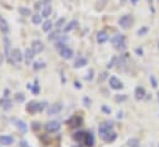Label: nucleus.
<instances>
[{
	"label": "nucleus",
	"instance_id": "13",
	"mask_svg": "<svg viewBox=\"0 0 159 147\" xmlns=\"http://www.w3.org/2000/svg\"><path fill=\"white\" fill-rule=\"evenodd\" d=\"M14 143V137L10 136V135H2L0 136V145H4V146H9V145H12Z\"/></svg>",
	"mask_w": 159,
	"mask_h": 147
},
{
	"label": "nucleus",
	"instance_id": "44",
	"mask_svg": "<svg viewBox=\"0 0 159 147\" xmlns=\"http://www.w3.org/2000/svg\"><path fill=\"white\" fill-rule=\"evenodd\" d=\"M75 86H76L77 89H80V88H81L82 85H80V83H78V82H75Z\"/></svg>",
	"mask_w": 159,
	"mask_h": 147
},
{
	"label": "nucleus",
	"instance_id": "32",
	"mask_svg": "<svg viewBox=\"0 0 159 147\" xmlns=\"http://www.w3.org/2000/svg\"><path fill=\"white\" fill-rule=\"evenodd\" d=\"M46 106H47V101H41V103H39V112H42L45 109H46Z\"/></svg>",
	"mask_w": 159,
	"mask_h": 147
},
{
	"label": "nucleus",
	"instance_id": "12",
	"mask_svg": "<svg viewBox=\"0 0 159 147\" xmlns=\"http://www.w3.org/2000/svg\"><path fill=\"white\" fill-rule=\"evenodd\" d=\"M82 121H83V120H82L81 116L75 115V116H72V117L68 120V125H70L71 127H78V126H81Z\"/></svg>",
	"mask_w": 159,
	"mask_h": 147
},
{
	"label": "nucleus",
	"instance_id": "33",
	"mask_svg": "<svg viewBox=\"0 0 159 147\" xmlns=\"http://www.w3.org/2000/svg\"><path fill=\"white\" fill-rule=\"evenodd\" d=\"M148 30H149V28H148L147 26H144V27L139 28V30L137 31V33H138V36H143L144 33H147V32H148Z\"/></svg>",
	"mask_w": 159,
	"mask_h": 147
},
{
	"label": "nucleus",
	"instance_id": "5",
	"mask_svg": "<svg viewBox=\"0 0 159 147\" xmlns=\"http://www.w3.org/2000/svg\"><path fill=\"white\" fill-rule=\"evenodd\" d=\"M118 23H119V26L122 27V28H124V30H127V28H129L130 26H132V23H133V17H132V15H123L119 20H118Z\"/></svg>",
	"mask_w": 159,
	"mask_h": 147
},
{
	"label": "nucleus",
	"instance_id": "17",
	"mask_svg": "<svg viewBox=\"0 0 159 147\" xmlns=\"http://www.w3.org/2000/svg\"><path fill=\"white\" fill-rule=\"evenodd\" d=\"M84 65H87V58H84V57H78L75 61V63H73V67L75 68H82Z\"/></svg>",
	"mask_w": 159,
	"mask_h": 147
},
{
	"label": "nucleus",
	"instance_id": "45",
	"mask_svg": "<svg viewBox=\"0 0 159 147\" xmlns=\"http://www.w3.org/2000/svg\"><path fill=\"white\" fill-rule=\"evenodd\" d=\"M83 100H84V103H86V106H88V104H89V101H88V99H87V98H84Z\"/></svg>",
	"mask_w": 159,
	"mask_h": 147
},
{
	"label": "nucleus",
	"instance_id": "26",
	"mask_svg": "<svg viewBox=\"0 0 159 147\" xmlns=\"http://www.w3.org/2000/svg\"><path fill=\"white\" fill-rule=\"evenodd\" d=\"M31 21L34 25H40L41 21H42V15H39V14H35L31 16Z\"/></svg>",
	"mask_w": 159,
	"mask_h": 147
},
{
	"label": "nucleus",
	"instance_id": "23",
	"mask_svg": "<svg viewBox=\"0 0 159 147\" xmlns=\"http://www.w3.org/2000/svg\"><path fill=\"white\" fill-rule=\"evenodd\" d=\"M4 48H5V56L6 57H10V40L6 37V36H4Z\"/></svg>",
	"mask_w": 159,
	"mask_h": 147
},
{
	"label": "nucleus",
	"instance_id": "8",
	"mask_svg": "<svg viewBox=\"0 0 159 147\" xmlns=\"http://www.w3.org/2000/svg\"><path fill=\"white\" fill-rule=\"evenodd\" d=\"M61 110H62V104H61V103H55V104H52V105L48 106L47 114H48V115H56V114H58Z\"/></svg>",
	"mask_w": 159,
	"mask_h": 147
},
{
	"label": "nucleus",
	"instance_id": "48",
	"mask_svg": "<svg viewBox=\"0 0 159 147\" xmlns=\"http://www.w3.org/2000/svg\"><path fill=\"white\" fill-rule=\"evenodd\" d=\"M2 59H4V57H2V54H0V62L2 63Z\"/></svg>",
	"mask_w": 159,
	"mask_h": 147
},
{
	"label": "nucleus",
	"instance_id": "46",
	"mask_svg": "<svg viewBox=\"0 0 159 147\" xmlns=\"http://www.w3.org/2000/svg\"><path fill=\"white\" fill-rule=\"evenodd\" d=\"M102 109H103V110H104V111H106V112H111V110H109V109H107V107H106V106H103V107H102Z\"/></svg>",
	"mask_w": 159,
	"mask_h": 147
},
{
	"label": "nucleus",
	"instance_id": "4",
	"mask_svg": "<svg viewBox=\"0 0 159 147\" xmlns=\"http://www.w3.org/2000/svg\"><path fill=\"white\" fill-rule=\"evenodd\" d=\"M9 63H12V64H16V63H21L22 62V53L20 52L19 48H15L10 52V57L7 58Z\"/></svg>",
	"mask_w": 159,
	"mask_h": 147
},
{
	"label": "nucleus",
	"instance_id": "41",
	"mask_svg": "<svg viewBox=\"0 0 159 147\" xmlns=\"http://www.w3.org/2000/svg\"><path fill=\"white\" fill-rule=\"evenodd\" d=\"M92 78H93V70L91 69V70L88 72V74H87V77H86V79H87V80H89V79H92Z\"/></svg>",
	"mask_w": 159,
	"mask_h": 147
},
{
	"label": "nucleus",
	"instance_id": "22",
	"mask_svg": "<svg viewBox=\"0 0 159 147\" xmlns=\"http://www.w3.org/2000/svg\"><path fill=\"white\" fill-rule=\"evenodd\" d=\"M51 12H52V7H51V5H50V4H46V5L43 6V9H42L41 15H42V17H48V16L51 15Z\"/></svg>",
	"mask_w": 159,
	"mask_h": 147
},
{
	"label": "nucleus",
	"instance_id": "3",
	"mask_svg": "<svg viewBox=\"0 0 159 147\" xmlns=\"http://www.w3.org/2000/svg\"><path fill=\"white\" fill-rule=\"evenodd\" d=\"M111 42H112V44L114 46L116 49H119V51L125 49V37L123 35H119V33L118 35H114L112 37Z\"/></svg>",
	"mask_w": 159,
	"mask_h": 147
},
{
	"label": "nucleus",
	"instance_id": "42",
	"mask_svg": "<svg viewBox=\"0 0 159 147\" xmlns=\"http://www.w3.org/2000/svg\"><path fill=\"white\" fill-rule=\"evenodd\" d=\"M9 93H10L9 89H5V90H4V98H7V96H9Z\"/></svg>",
	"mask_w": 159,
	"mask_h": 147
},
{
	"label": "nucleus",
	"instance_id": "24",
	"mask_svg": "<svg viewBox=\"0 0 159 147\" xmlns=\"http://www.w3.org/2000/svg\"><path fill=\"white\" fill-rule=\"evenodd\" d=\"M52 27H53V23H52V21H50V20H46V21L42 23V31H43V32H50V31L52 30Z\"/></svg>",
	"mask_w": 159,
	"mask_h": 147
},
{
	"label": "nucleus",
	"instance_id": "18",
	"mask_svg": "<svg viewBox=\"0 0 159 147\" xmlns=\"http://www.w3.org/2000/svg\"><path fill=\"white\" fill-rule=\"evenodd\" d=\"M0 106L4 109V110H10L12 107V103L11 100H9L7 98H4V99H0Z\"/></svg>",
	"mask_w": 159,
	"mask_h": 147
},
{
	"label": "nucleus",
	"instance_id": "27",
	"mask_svg": "<svg viewBox=\"0 0 159 147\" xmlns=\"http://www.w3.org/2000/svg\"><path fill=\"white\" fill-rule=\"evenodd\" d=\"M31 93L34 94V95H37L39 93H40V85H39V82L37 80H35L34 82V84H32V86H31Z\"/></svg>",
	"mask_w": 159,
	"mask_h": 147
},
{
	"label": "nucleus",
	"instance_id": "19",
	"mask_svg": "<svg viewBox=\"0 0 159 147\" xmlns=\"http://www.w3.org/2000/svg\"><path fill=\"white\" fill-rule=\"evenodd\" d=\"M15 124H16V126H17V128H19V131L21 133H26L27 132V125L22 120H15Z\"/></svg>",
	"mask_w": 159,
	"mask_h": 147
},
{
	"label": "nucleus",
	"instance_id": "7",
	"mask_svg": "<svg viewBox=\"0 0 159 147\" xmlns=\"http://www.w3.org/2000/svg\"><path fill=\"white\" fill-rule=\"evenodd\" d=\"M109 85L114 90H120L123 88V83L117 78V77H111L109 78Z\"/></svg>",
	"mask_w": 159,
	"mask_h": 147
},
{
	"label": "nucleus",
	"instance_id": "28",
	"mask_svg": "<svg viewBox=\"0 0 159 147\" xmlns=\"http://www.w3.org/2000/svg\"><path fill=\"white\" fill-rule=\"evenodd\" d=\"M138 145H139V140L138 138H129L128 142H127L128 147H138Z\"/></svg>",
	"mask_w": 159,
	"mask_h": 147
},
{
	"label": "nucleus",
	"instance_id": "15",
	"mask_svg": "<svg viewBox=\"0 0 159 147\" xmlns=\"http://www.w3.org/2000/svg\"><path fill=\"white\" fill-rule=\"evenodd\" d=\"M0 31L2 32V33H9V31H10V27H9V23H7V21L0 15Z\"/></svg>",
	"mask_w": 159,
	"mask_h": 147
},
{
	"label": "nucleus",
	"instance_id": "29",
	"mask_svg": "<svg viewBox=\"0 0 159 147\" xmlns=\"http://www.w3.org/2000/svg\"><path fill=\"white\" fill-rule=\"evenodd\" d=\"M19 12L21 14V16H30L31 15V10L30 9H26V7H20L19 9Z\"/></svg>",
	"mask_w": 159,
	"mask_h": 147
},
{
	"label": "nucleus",
	"instance_id": "37",
	"mask_svg": "<svg viewBox=\"0 0 159 147\" xmlns=\"http://www.w3.org/2000/svg\"><path fill=\"white\" fill-rule=\"evenodd\" d=\"M116 61H117V57H113V58H112V61H109V63H108V65H107V68H112V67L114 65V63H116Z\"/></svg>",
	"mask_w": 159,
	"mask_h": 147
},
{
	"label": "nucleus",
	"instance_id": "21",
	"mask_svg": "<svg viewBox=\"0 0 159 147\" xmlns=\"http://www.w3.org/2000/svg\"><path fill=\"white\" fill-rule=\"evenodd\" d=\"M77 26H78V22H77L76 20H73V21L68 22V23L63 27V32H70V31H72L73 28H76Z\"/></svg>",
	"mask_w": 159,
	"mask_h": 147
},
{
	"label": "nucleus",
	"instance_id": "16",
	"mask_svg": "<svg viewBox=\"0 0 159 147\" xmlns=\"http://www.w3.org/2000/svg\"><path fill=\"white\" fill-rule=\"evenodd\" d=\"M84 136H86V132H84V131H78V132L73 133L72 138H73L76 142H78V143H83V141H84Z\"/></svg>",
	"mask_w": 159,
	"mask_h": 147
},
{
	"label": "nucleus",
	"instance_id": "38",
	"mask_svg": "<svg viewBox=\"0 0 159 147\" xmlns=\"http://www.w3.org/2000/svg\"><path fill=\"white\" fill-rule=\"evenodd\" d=\"M40 127H41L40 122H36V121H35V122H32V130H35V131H36V130H39Z\"/></svg>",
	"mask_w": 159,
	"mask_h": 147
},
{
	"label": "nucleus",
	"instance_id": "40",
	"mask_svg": "<svg viewBox=\"0 0 159 147\" xmlns=\"http://www.w3.org/2000/svg\"><path fill=\"white\" fill-rule=\"evenodd\" d=\"M20 147H30V146H29V143L25 140H21L20 141Z\"/></svg>",
	"mask_w": 159,
	"mask_h": 147
},
{
	"label": "nucleus",
	"instance_id": "43",
	"mask_svg": "<svg viewBox=\"0 0 159 147\" xmlns=\"http://www.w3.org/2000/svg\"><path fill=\"white\" fill-rule=\"evenodd\" d=\"M106 75H107V74H106V73H103V74H102V77H99V82H102V80L106 78Z\"/></svg>",
	"mask_w": 159,
	"mask_h": 147
},
{
	"label": "nucleus",
	"instance_id": "25",
	"mask_svg": "<svg viewBox=\"0 0 159 147\" xmlns=\"http://www.w3.org/2000/svg\"><path fill=\"white\" fill-rule=\"evenodd\" d=\"M35 54H36V53L34 52V49H32V48H27V49L25 51V57H26V61H27V62H30V61H31V59L35 57Z\"/></svg>",
	"mask_w": 159,
	"mask_h": 147
},
{
	"label": "nucleus",
	"instance_id": "39",
	"mask_svg": "<svg viewBox=\"0 0 159 147\" xmlns=\"http://www.w3.org/2000/svg\"><path fill=\"white\" fill-rule=\"evenodd\" d=\"M147 2H148V5H149V7H150V10H152V12H154L155 10H154V5H153V0H147Z\"/></svg>",
	"mask_w": 159,
	"mask_h": 147
},
{
	"label": "nucleus",
	"instance_id": "35",
	"mask_svg": "<svg viewBox=\"0 0 159 147\" xmlns=\"http://www.w3.org/2000/svg\"><path fill=\"white\" fill-rule=\"evenodd\" d=\"M55 38H58V31L52 32V33H50V36H48V40H50V41H53Z\"/></svg>",
	"mask_w": 159,
	"mask_h": 147
},
{
	"label": "nucleus",
	"instance_id": "20",
	"mask_svg": "<svg viewBox=\"0 0 159 147\" xmlns=\"http://www.w3.org/2000/svg\"><path fill=\"white\" fill-rule=\"evenodd\" d=\"M134 94H135V99L140 100V99H143V98H144V95H145V89H144L143 86H137V88H135Z\"/></svg>",
	"mask_w": 159,
	"mask_h": 147
},
{
	"label": "nucleus",
	"instance_id": "11",
	"mask_svg": "<svg viewBox=\"0 0 159 147\" xmlns=\"http://www.w3.org/2000/svg\"><path fill=\"white\" fill-rule=\"evenodd\" d=\"M31 48L34 49V52H35V53H41V52L45 49V44H43L41 41L36 40V41H34V42H32Z\"/></svg>",
	"mask_w": 159,
	"mask_h": 147
},
{
	"label": "nucleus",
	"instance_id": "2",
	"mask_svg": "<svg viewBox=\"0 0 159 147\" xmlns=\"http://www.w3.org/2000/svg\"><path fill=\"white\" fill-rule=\"evenodd\" d=\"M56 49L58 51V53H60V56L63 58V59H70L72 56H73V51L70 48V47H67L65 43H56Z\"/></svg>",
	"mask_w": 159,
	"mask_h": 147
},
{
	"label": "nucleus",
	"instance_id": "1",
	"mask_svg": "<svg viewBox=\"0 0 159 147\" xmlns=\"http://www.w3.org/2000/svg\"><path fill=\"white\" fill-rule=\"evenodd\" d=\"M98 132H99L101 138L106 143H112L117 138V133L113 131V122H111V121L102 122L98 127Z\"/></svg>",
	"mask_w": 159,
	"mask_h": 147
},
{
	"label": "nucleus",
	"instance_id": "9",
	"mask_svg": "<svg viewBox=\"0 0 159 147\" xmlns=\"http://www.w3.org/2000/svg\"><path fill=\"white\" fill-rule=\"evenodd\" d=\"M94 136L92 132H86V136H84V141H83V145L87 146V147H93L94 146Z\"/></svg>",
	"mask_w": 159,
	"mask_h": 147
},
{
	"label": "nucleus",
	"instance_id": "36",
	"mask_svg": "<svg viewBox=\"0 0 159 147\" xmlns=\"http://www.w3.org/2000/svg\"><path fill=\"white\" fill-rule=\"evenodd\" d=\"M150 82H152V85H153V88H157L158 86V82H157V79L154 78V75H150Z\"/></svg>",
	"mask_w": 159,
	"mask_h": 147
},
{
	"label": "nucleus",
	"instance_id": "47",
	"mask_svg": "<svg viewBox=\"0 0 159 147\" xmlns=\"http://www.w3.org/2000/svg\"><path fill=\"white\" fill-rule=\"evenodd\" d=\"M130 1H132V4H133V5H135V4L138 2V0H130Z\"/></svg>",
	"mask_w": 159,
	"mask_h": 147
},
{
	"label": "nucleus",
	"instance_id": "31",
	"mask_svg": "<svg viewBox=\"0 0 159 147\" xmlns=\"http://www.w3.org/2000/svg\"><path fill=\"white\" fill-rule=\"evenodd\" d=\"M15 100H16L17 103H22V101L25 100V95H24L22 93H16V94H15Z\"/></svg>",
	"mask_w": 159,
	"mask_h": 147
},
{
	"label": "nucleus",
	"instance_id": "30",
	"mask_svg": "<svg viewBox=\"0 0 159 147\" xmlns=\"http://www.w3.org/2000/svg\"><path fill=\"white\" fill-rule=\"evenodd\" d=\"M45 65H46L45 62H35V63H34V69H35V70H39V69H41V68H45Z\"/></svg>",
	"mask_w": 159,
	"mask_h": 147
},
{
	"label": "nucleus",
	"instance_id": "10",
	"mask_svg": "<svg viewBox=\"0 0 159 147\" xmlns=\"http://www.w3.org/2000/svg\"><path fill=\"white\" fill-rule=\"evenodd\" d=\"M26 111L29 114H35V112H39V103L37 101H29L27 105H26Z\"/></svg>",
	"mask_w": 159,
	"mask_h": 147
},
{
	"label": "nucleus",
	"instance_id": "34",
	"mask_svg": "<svg viewBox=\"0 0 159 147\" xmlns=\"http://www.w3.org/2000/svg\"><path fill=\"white\" fill-rule=\"evenodd\" d=\"M63 23H65V19H63V17H61V19H58V20H57V22L55 23V26H56L57 28H61V27L63 26Z\"/></svg>",
	"mask_w": 159,
	"mask_h": 147
},
{
	"label": "nucleus",
	"instance_id": "6",
	"mask_svg": "<svg viewBox=\"0 0 159 147\" xmlns=\"http://www.w3.org/2000/svg\"><path fill=\"white\" fill-rule=\"evenodd\" d=\"M60 127H61V124L58 122V121H56V120H52V121H48L46 125H45V128H46V131L47 132H57L58 130H60Z\"/></svg>",
	"mask_w": 159,
	"mask_h": 147
},
{
	"label": "nucleus",
	"instance_id": "14",
	"mask_svg": "<svg viewBox=\"0 0 159 147\" xmlns=\"http://www.w3.org/2000/svg\"><path fill=\"white\" fill-rule=\"evenodd\" d=\"M109 40V36H108V33L106 32V31H99L98 33H97V42L98 43H106L107 41Z\"/></svg>",
	"mask_w": 159,
	"mask_h": 147
}]
</instances>
